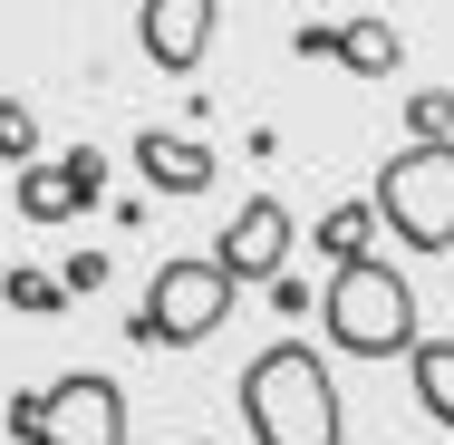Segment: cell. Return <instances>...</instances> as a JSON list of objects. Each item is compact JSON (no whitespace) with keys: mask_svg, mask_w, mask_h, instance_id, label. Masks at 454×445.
Masks as SVG:
<instances>
[{"mask_svg":"<svg viewBox=\"0 0 454 445\" xmlns=\"http://www.w3.org/2000/svg\"><path fill=\"white\" fill-rule=\"evenodd\" d=\"M406 146H454V88H416L406 97Z\"/></svg>","mask_w":454,"mask_h":445,"instance_id":"4fadbf2b","label":"cell"},{"mask_svg":"<svg viewBox=\"0 0 454 445\" xmlns=\"http://www.w3.org/2000/svg\"><path fill=\"white\" fill-rule=\"evenodd\" d=\"M0 271H10V262H0Z\"/></svg>","mask_w":454,"mask_h":445,"instance_id":"ac0fdd59","label":"cell"},{"mask_svg":"<svg viewBox=\"0 0 454 445\" xmlns=\"http://www.w3.org/2000/svg\"><path fill=\"white\" fill-rule=\"evenodd\" d=\"M367 213L406 242V252H454V146H396L377 165Z\"/></svg>","mask_w":454,"mask_h":445,"instance_id":"5b68a950","label":"cell"},{"mask_svg":"<svg viewBox=\"0 0 454 445\" xmlns=\"http://www.w3.org/2000/svg\"><path fill=\"white\" fill-rule=\"evenodd\" d=\"M59 290L78 300V290H106V252H68V271H59Z\"/></svg>","mask_w":454,"mask_h":445,"instance_id":"2e32d148","label":"cell"},{"mask_svg":"<svg viewBox=\"0 0 454 445\" xmlns=\"http://www.w3.org/2000/svg\"><path fill=\"white\" fill-rule=\"evenodd\" d=\"M242 426H252V445H348L329 358L309 339H271L242 368Z\"/></svg>","mask_w":454,"mask_h":445,"instance_id":"6da1fadb","label":"cell"},{"mask_svg":"<svg viewBox=\"0 0 454 445\" xmlns=\"http://www.w3.org/2000/svg\"><path fill=\"white\" fill-rule=\"evenodd\" d=\"M271 310H280V320H300V310H309V281H290V271H280V281H271Z\"/></svg>","mask_w":454,"mask_h":445,"instance_id":"e0dca14e","label":"cell"},{"mask_svg":"<svg viewBox=\"0 0 454 445\" xmlns=\"http://www.w3.org/2000/svg\"><path fill=\"white\" fill-rule=\"evenodd\" d=\"M136 175L155 184V194H203V184L223 175V165H213V146H203V136H175V126H145V136H136Z\"/></svg>","mask_w":454,"mask_h":445,"instance_id":"30bf717a","label":"cell"},{"mask_svg":"<svg viewBox=\"0 0 454 445\" xmlns=\"http://www.w3.org/2000/svg\"><path fill=\"white\" fill-rule=\"evenodd\" d=\"M319 330L348 358H416V290H406V271L377 262V252L339 262L329 290H319Z\"/></svg>","mask_w":454,"mask_h":445,"instance_id":"7a4b0ae2","label":"cell"},{"mask_svg":"<svg viewBox=\"0 0 454 445\" xmlns=\"http://www.w3.org/2000/svg\"><path fill=\"white\" fill-rule=\"evenodd\" d=\"M97 184H106V155H97V146H68V155L20 165V223H68V213H88Z\"/></svg>","mask_w":454,"mask_h":445,"instance_id":"52a82bcc","label":"cell"},{"mask_svg":"<svg viewBox=\"0 0 454 445\" xmlns=\"http://www.w3.org/2000/svg\"><path fill=\"white\" fill-rule=\"evenodd\" d=\"M213 262H223L232 290H242V281H280V271H290V203H280V194H252V203L223 223Z\"/></svg>","mask_w":454,"mask_h":445,"instance_id":"8992f818","label":"cell"},{"mask_svg":"<svg viewBox=\"0 0 454 445\" xmlns=\"http://www.w3.org/2000/svg\"><path fill=\"white\" fill-rule=\"evenodd\" d=\"M0 300H10V310H59L68 290H59L49 271H0Z\"/></svg>","mask_w":454,"mask_h":445,"instance_id":"9a60e30c","label":"cell"},{"mask_svg":"<svg viewBox=\"0 0 454 445\" xmlns=\"http://www.w3.org/2000/svg\"><path fill=\"white\" fill-rule=\"evenodd\" d=\"M290 49H300V59H339V68H358V78H396V68H406V29H387V20H300Z\"/></svg>","mask_w":454,"mask_h":445,"instance_id":"ba28073f","label":"cell"},{"mask_svg":"<svg viewBox=\"0 0 454 445\" xmlns=\"http://www.w3.org/2000/svg\"><path fill=\"white\" fill-rule=\"evenodd\" d=\"M213 29H223L213 0H145V10H136V39H145V59H155L165 78H193V68H203Z\"/></svg>","mask_w":454,"mask_h":445,"instance_id":"9c48e42d","label":"cell"},{"mask_svg":"<svg viewBox=\"0 0 454 445\" xmlns=\"http://www.w3.org/2000/svg\"><path fill=\"white\" fill-rule=\"evenodd\" d=\"M367 242H377V213H367V203L319 213V252H329V262H367Z\"/></svg>","mask_w":454,"mask_h":445,"instance_id":"7c38bea8","label":"cell"},{"mask_svg":"<svg viewBox=\"0 0 454 445\" xmlns=\"http://www.w3.org/2000/svg\"><path fill=\"white\" fill-rule=\"evenodd\" d=\"M416 407L435 417V426H454V339H416Z\"/></svg>","mask_w":454,"mask_h":445,"instance_id":"8fae6325","label":"cell"},{"mask_svg":"<svg viewBox=\"0 0 454 445\" xmlns=\"http://www.w3.org/2000/svg\"><path fill=\"white\" fill-rule=\"evenodd\" d=\"M10 445H126V387L97 377V368H68L49 387H20L0 407Z\"/></svg>","mask_w":454,"mask_h":445,"instance_id":"3957f363","label":"cell"},{"mask_svg":"<svg viewBox=\"0 0 454 445\" xmlns=\"http://www.w3.org/2000/svg\"><path fill=\"white\" fill-rule=\"evenodd\" d=\"M223 320H232V281H223V262H213V252H175V262H155L136 320H126V339H136V349H203Z\"/></svg>","mask_w":454,"mask_h":445,"instance_id":"277c9868","label":"cell"},{"mask_svg":"<svg viewBox=\"0 0 454 445\" xmlns=\"http://www.w3.org/2000/svg\"><path fill=\"white\" fill-rule=\"evenodd\" d=\"M0 165H39V107L0 97Z\"/></svg>","mask_w":454,"mask_h":445,"instance_id":"5bb4252c","label":"cell"}]
</instances>
